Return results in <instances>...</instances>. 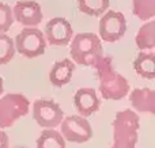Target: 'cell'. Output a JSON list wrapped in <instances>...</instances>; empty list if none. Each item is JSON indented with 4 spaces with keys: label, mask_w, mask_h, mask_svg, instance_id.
Wrapping results in <instances>:
<instances>
[{
    "label": "cell",
    "mask_w": 155,
    "mask_h": 148,
    "mask_svg": "<svg viewBox=\"0 0 155 148\" xmlns=\"http://www.w3.org/2000/svg\"><path fill=\"white\" fill-rule=\"evenodd\" d=\"M3 91H4V83H3V78L0 76V95L3 94Z\"/></svg>",
    "instance_id": "obj_22"
},
{
    "label": "cell",
    "mask_w": 155,
    "mask_h": 148,
    "mask_svg": "<svg viewBox=\"0 0 155 148\" xmlns=\"http://www.w3.org/2000/svg\"><path fill=\"white\" fill-rule=\"evenodd\" d=\"M14 23V14L12 8L7 3L0 2V33H5L10 30Z\"/></svg>",
    "instance_id": "obj_20"
},
{
    "label": "cell",
    "mask_w": 155,
    "mask_h": 148,
    "mask_svg": "<svg viewBox=\"0 0 155 148\" xmlns=\"http://www.w3.org/2000/svg\"><path fill=\"white\" fill-rule=\"evenodd\" d=\"M134 69L144 79H155V53L142 50L134 60Z\"/></svg>",
    "instance_id": "obj_14"
},
{
    "label": "cell",
    "mask_w": 155,
    "mask_h": 148,
    "mask_svg": "<svg viewBox=\"0 0 155 148\" xmlns=\"http://www.w3.org/2000/svg\"><path fill=\"white\" fill-rule=\"evenodd\" d=\"M0 148H10V139L3 129H0Z\"/></svg>",
    "instance_id": "obj_21"
},
{
    "label": "cell",
    "mask_w": 155,
    "mask_h": 148,
    "mask_svg": "<svg viewBox=\"0 0 155 148\" xmlns=\"http://www.w3.org/2000/svg\"><path fill=\"white\" fill-rule=\"evenodd\" d=\"M15 42L5 33H0V65L7 64L15 54Z\"/></svg>",
    "instance_id": "obj_19"
},
{
    "label": "cell",
    "mask_w": 155,
    "mask_h": 148,
    "mask_svg": "<svg viewBox=\"0 0 155 148\" xmlns=\"http://www.w3.org/2000/svg\"><path fill=\"white\" fill-rule=\"evenodd\" d=\"M74 105H75L76 110L79 111V116L86 118L98 110L101 101L94 88L83 87V88L78 90L74 95Z\"/></svg>",
    "instance_id": "obj_11"
},
{
    "label": "cell",
    "mask_w": 155,
    "mask_h": 148,
    "mask_svg": "<svg viewBox=\"0 0 155 148\" xmlns=\"http://www.w3.org/2000/svg\"><path fill=\"white\" fill-rule=\"evenodd\" d=\"M71 57L80 65L93 67L99 57L104 56L101 38L94 33H79L71 41Z\"/></svg>",
    "instance_id": "obj_3"
},
{
    "label": "cell",
    "mask_w": 155,
    "mask_h": 148,
    "mask_svg": "<svg viewBox=\"0 0 155 148\" xmlns=\"http://www.w3.org/2000/svg\"><path fill=\"white\" fill-rule=\"evenodd\" d=\"M129 101L135 110L155 116V90L135 88L129 94Z\"/></svg>",
    "instance_id": "obj_12"
},
{
    "label": "cell",
    "mask_w": 155,
    "mask_h": 148,
    "mask_svg": "<svg viewBox=\"0 0 155 148\" xmlns=\"http://www.w3.org/2000/svg\"><path fill=\"white\" fill-rule=\"evenodd\" d=\"M33 117L40 127L54 129L64 120V113L59 103L52 99H37L33 103Z\"/></svg>",
    "instance_id": "obj_6"
},
{
    "label": "cell",
    "mask_w": 155,
    "mask_h": 148,
    "mask_svg": "<svg viewBox=\"0 0 155 148\" xmlns=\"http://www.w3.org/2000/svg\"><path fill=\"white\" fill-rule=\"evenodd\" d=\"M14 19L26 27H35L44 18L40 3L34 0H19L12 8Z\"/></svg>",
    "instance_id": "obj_9"
},
{
    "label": "cell",
    "mask_w": 155,
    "mask_h": 148,
    "mask_svg": "<svg viewBox=\"0 0 155 148\" xmlns=\"http://www.w3.org/2000/svg\"><path fill=\"white\" fill-rule=\"evenodd\" d=\"M112 148H114V147H112Z\"/></svg>",
    "instance_id": "obj_24"
},
{
    "label": "cell",
    "mask_w": 155,
    "mask_h": 148,
    "mask_svg": "<svg viewBox=\"0 0 155 148\" xmlns=\"http://www.w3.org/2000/svg\"><path fill=\"white\" fill-rule=\"evenodd\" d=\"M37 148H65V140L57 130L45 129L37 139Z\"/></svg>",
    "instance_id": "obj_16"
},
{
    "label": "cell",
    "mask_w": 155,
    "mask_h": 148,
    "mask_svg": "<svg viewBox=\"0 0 155 148\" xmlns=\"http://www.w3.org/2000/svg\"><path fill=\"white\" fill-rule=\"evenodd\" d=\"M74 71H75V63L70 59H64L56 61L52 65V69L49 72V80L53 86L63 87L68 84L72 79Z\"/></svg>",
    "instance_id": "obj_13"
},
{
    "label": "cell",
    "mask_w": 155,
    "mask_h": 148,
    "mask_svg": "<svg viewBox=\"0 0 155 148\" xmlns=\"http://www.w3.org/2000/svg\"><path fill=\"white\" fill-rule=\"evenodd\" d=\"M140 118L131 109L121 110L116 114L113 121V147L135 148L139 139Z\"/></svg>",
    "instance_id": "obj_2"
},
{
    "label": "cell",
    "mask_w": 155,
    "mask_h": 148,
    "mask_svg": "<svg viewBox=\"0 0 155 148\" xmlns=\"http://www.w3.org/2000/svg\"><path fill=\"white\" fill-rule=\"evenodd\" d=\"M12 148H29V147H25V146H15V147H12Z\"/></svg>",
    "instance_id": "obj_23"
},
{
    "label": "cell",
    "mask_w": 155,
    "mask_h": 148,
    "mask_svg": "<svg viewBox=\"0 0 155 148\" xmlns=\"http://www.w3.org/2000/svg\"><path fill=\"white\" fill-rule=\"evenodd\" d=\"M132 12L142 21L155 15V0H132Z\"/></svg>",
    "instance_id": "obj_18"
},
{
    "label": "cell",
    "mask_w": 155,
    "mask_h": 148,
    "mask_svg": "<svg viewBox=\"0 0 155 148\" xmlns=\"http://www.w3.org/2000/svg\"><path fill=\"white\" fill-rule=\"evenodd\" d=\"M97 71L99 80V91L105 99L118 101L123 99L129 91V83L121 73L113 68L112 59L109 56H102L93 65Z\"/></svg>",
    "instance_id": "obj_1"
},
{
    "label": "cell",
    "mask_w": 155,
    "mask_h": 148,
    "mask_svg": "<svg viewBox=\"0 0 155 148\" xmlns=\"http://www.w3.org/2000/svg\"><path fill=\"white\" fill-rule=\"evenodd\" d=\"M136 46L142 50L155 48V21L144 23L136 34Z\"/></svg>",
    "instance_id": "obj_15"
},
{
    "label": "cell",
    "mask_w": 155,
    "mask_h": 148,
    "mask_svg": "<svg viewBox=\"0 0 155 148\" xmlns=\"http://www.w3.org/2000/svg\"><path fill=\"white\" fill-rule=\"evenodd\" d=\"M74 35V30L71 23L65 18L57 16L46 23L45 26V38L51 45L64 46L68 45Z\"/></svg>",
    "instance_id": "obj_10"
},
{
    "label": "cell",
    "mask_w": 155,
    "mask_h": 148,
    "mask_svg": "<svg viewBox=\"0 0 155 148\" xmlns=\"http://www.w3.org/2000/svg\"><path fill=\"white\" fill-rule=\"evenodd\" d=\"M78 8L90 16H99L109 8V0H76Z\"/></svg>",
    "instance_id": "obj_17"
},
{
    "label": "cell",
    "mask_w": 155,
    "mask_h": 148,
    "mask_svg": "<svg viewBox=\"0 0 155 148\" xmlns=\"http://www.w3.org/2000/svg\"><path fill=\"white\" fill-rule=\"evenodd\" d=\"M61 136L70 143H86L93 136L91 125L82 116H68L60 124Z\"/></svg>",
    "instance_id": "obj_7"
},
{
    "label": "cell",
    "mask_w": 155,
    "mask_h": 148,
    "mask_svg": "<svg viewBox=\"0 0 155 148\" xmlns=\"http://www.w3.org/2000/svg\"><path fill=\"white\" fill-rule=\"evenodd\" d=\"M15 49L29 59H34L45 53L46 38L45 34L37 27H25L15 37Z\"/></svg>",
    "instance_id": "obj_5"
},
{
    "label": "cell",
    "mask_w": 155,
    "mask_h": 148,
    "mask_svg": "<svg viewBox=\"0 0 155 148\" xmlns=\"http://www.w3.org/2000/svg\"><path fill=\"white\" fill-rule=\"evenodd\" d=\"M127 33V19L120 11H107L99 19V35L106 42H116Z\"/></svg>",
    "instance_id": "obj_8"
},
{
    "label": "cell",
    "mask_w": 155,
    "mask_h": 148,
    "mask_svg": "<svg viewBox=\"0 0 155 148\" xmlns=\"http://www.w3.org/2000/svg\"><path fill=\"white\" fill-rule=\"evenodd\" d=\"M30 110V101L23 94H5L0 98V129L10 128Z\"/></svg>",
    "instance_id": "obj_4"
}]
</instances>
